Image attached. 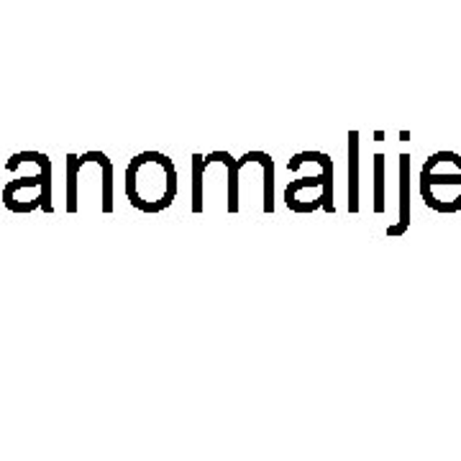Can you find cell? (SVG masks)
<instances>
[{"mask_svg":"<svg viewBox=\"0 0 461 461\" xmlns=\"http://www.w3.org/2000/svg\"><path fill=\"white\" fill-rule=\"evenodd\" d=\"M21 162H36L39 165V177H41V211L44 213H51L54 208H51V162L47 154H41V151H18L11 157V162H8V169L14 172Z\"/></svg>","mask_w":461,"mask_h":461,"instance_id":"6da1fadb","label":"cell"},{"mask_svg":"<svg viewBox=\"0 0 461 461\" xmlns=\"http://www.w3.org/2000/svg\"><path fill=\"white\" fill-rule=\"evenodd\" d=\"M303 162H318L323 167V195H321V205L333 213V162H330L329 154L323 151H300L293 157V162L287 165V169H297Z\"/></svg>","mask_w":461,"mask_h":461,"instance_id":"7a4b0ae2","label":"cell"},{"mask_svg":"<svg viewBox=\"0 0 461 461\" xmlns=\"http://www.w3.org/2000/svg\"><path fill=\"white\" fill-rule=\"evenodd\" d=\"M83 162H98L100 169H103V211L111 213L113 211V167H111V159L103 154V151H90L80 157Z\"/></svg>","mask_w":461,"mask_h":461,"instance_id":"3957f363","label":"cell"},{"mask_svg":"<svg viewBox=\"0 0 461 461\" xmlns=\"http://www.w3.org/2000/svg\"><path fill=\"white\" fill-rule=\"evenodd\" d=\"M251 157L259 159L264 167V175H267V180H264V211L272 213L275 211V162L264 151H251Z\"/></svg>","mask_w":461,"mask_h":461,"instance_id":"277c9868","label":"cell"},{"mask_svg":"<svg viewBox=\"0 0 461 461\" xmlns=\"http://www.w3.org/2000/svg\"><path fill=\"white\" fill-rule=\"evenodd\" d=\"M80 157H75V154H69L67 157V175H69V193H67V211L69 213H75L77 211V172H80Z\"/></svg>","mask_w":461,"mask_h":461,"instance_id":"5b68a950","label":"cell"},{"mask_svg":"<svg viewBox=\"0 0 461 461\" xmlns=\"http://www.w3.org/2000/svg\"><path fill=\"white\" fill-rule=\"evenodd\" d=\"M408 162H411V157L408 154H402V221H400V226L395 229H390V233H402V230L408 229V218H411V200H408Z\"/></svg>","mask_w":461,"mask_h":461,"instance_id":"8992f818","label":"cell"},{"mask_svg":"<svg viewBox=\"0 0 461 461\" xmlns=\"http://www.w3.org/2000/svg\"><path fill=\"white\" fill-rule=\"evenodd\" d=\"M203 172H205V165H203V154H195L193 157V175H195V193H193V211L195 213H203Z\"/></svg>","mask_w":461,"mask_h":461,"instance_id":"52a82bcc","label":"cell"},{"mask_svg":"<svg viewBox=\"0 0 461 461\" xmlns=\"http://www.w3.org/2000/svg\"><path fill=\"white\" fill-rule=\"evenodd\" d=\"M357 133L348 136V147H351V157H348V165H351V203H348V211H357Z\"/></svg>","mask_w":461,"mask_h":461,"instance_id":"ba28073f","label":"cell"},{"mask_svg":"<svg viewBox=\"0 0 461 461\" xmlns=\"http://www.w3.org/2000/svg\"><path fill=\"white\" fill-rule=\"evenodd\" d=\"M382 159H384V157L377 154V195H375L377 203H375V208H377L379 213L384 211V203H382V172H384V162H382Z\"/></svg>","mask_w":461,"mask_h":461,"instance_id":"9c48e42d","label":"cell"}]
</instances>
